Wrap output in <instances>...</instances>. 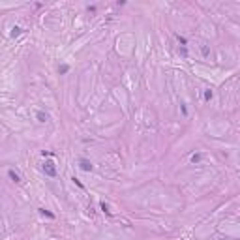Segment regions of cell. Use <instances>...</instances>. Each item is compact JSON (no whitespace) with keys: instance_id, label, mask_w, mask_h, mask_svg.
I'll return each mask as SVG.
<instances>
[{"instance_id":"obj_1","label":"cell","mask_w":240,"mask_h":240,"mask_svg":"<svg viewBox=\"0 0 240 240\" xmlns=\"http://www.w3.org/2000/svg\"><path fill=\"white\" fill-rule=\"evenodd\" d=\"M43 173H45L47 176H51V178L56 176V165H55L53 159H45V163H43Z\"/></svg>"},{"instance_id":"obj_2","label":"cell","mask_w":240,"mask_h":240,"mask_svg":"<svg viewBox=\"0 0 240 240\" xmlns=\"http://www.w3.org/2000/svg\"><path fill=\"white\" fill-rule=\"evenodd\" d=\"M79 167H81V171H85V173H92L94 171V163L90 159H86V158L79 159Z\"/></svg>"},{"instance_id":"obj_3","label":"cell","mask_w":240,"mask_h":240,"mask_svg":"<svg viewBox=\"0 0 240 240\" xmlns=\"http://www.w3.org/2000/svg\"><path fill=\"white\" fill-rule=\"evenodd\" d=\"M8 176H10V180H11V182H15V184H21V182H23L21 175H19V173H15L13 169H10V171H8Z\"/></svg>"},{"instance_id":"obj_4","label":"cell","mask_w":240,"mask_h":240,"mask_svg":"<svg viewBox=\"0 0 240 240\" xmlns=\"http://www.w3.org/2000/svg\"><path fill=\"white\" fill-rule=\"evenodd\" d=\"M36 118H38V122L45 124L47 120H49V114H47V113H43V111H38V113H36Z\"/></svg>"},{"instance_id":"obj_5","label":"cell","mask_w":240,"mask_h":240,"mask_svg":"<svg viewBox=\"0 0 240 240\" xmlns=\"http://www.w3.org/2000/svg\"><path fill=\"white\" fill-rule=\"evenodd\" d=\"M39 214H41V216H45V218H49V220H55V218H56V216H55V212L47 210V208H39Z\"/></svg>"},{"instance_id":"obj_6","label":"cell","mask_w":240,"mask_h":240,"mask_svg":"<svg viewBox=\"0 0 240 240\" xmlns=\"http://www.w3.org/2000/svg\"><path fill=\"white\" fill-rule=\"evenodd\" d=\"M23 32H25V30H23L21 27H13V28H11V32H10V36H11V38H19Z\"/></svg>"},{"instance_id":"obj_7","label":"cell","mask_w":240,"mask_h":240,"mask_svg":"<svg viewBox=\"0 0 240 240\" xmlns=\"http://www.w3.org/2000/svg\"><path fill=\"white\" fill-rule=\"evenodd\" d=\"M100 210H101L103 214H107V216H113V214H111V210H109V205H107L105 201H101V203H100Z\"/></svg>"},{"instance_id":"obj_8","label":"cell","mask_w":240,"mask_h":240,"mask_svg":"<svg viewBox=\"0 0 240 240\" xmlns=\"http://www.w3.org/2000/svg\"><path fill=\"white\" fill-rule=\"evenodd\" d=\"M68 71H69V64H60V66H58V73H60V75H66Z\"/></svg>"},{"instance_id":"obj_9","label":"cell","mask_w":240,"mask_h":240,"mask_svg":"<svg viewBox=\"0 0 240 240\" xmlns=\"http://www.w3.org/2000/svg\"><path fill=\"white\" fill-rule=\"evenodd\" d=\"M212 96H214V92H212V90H205V94H203V100H205V101H210V100H212Z\"/></svg>"},{"instance_id":"obj_10","label":"cell","mask_w":240,"mask_h":240,"mask_svg":"<svg viewBox=\"0 0 240 240\" xmlns=\"http://www.w3.org/2000/svg\"><path fill=\"white\" fill-rule=\"evenodd\" d=\"M189 161H191V163H199V161H201V154H199V152H197V154H191Z\"/></svg>"},{"instance_id":"obj_11","label":"cell","mask_w":240,"mask_h":240,"mask_svg":"<svg viewBox=\"0 0 240 240\" xmlns=\"http://www.w3.org/2000/svg\"><path fill=\"white\" fill-rule=\"evenodd\" d=\"M176 39H178V43H180V47H186V43H188V39H186L184 36H180V34H176Z\"/></svg>"},{"instance_id":"obj_12","label":"cell","mask_w":240,"mask_h":240,"mask_svg":"<svg viewBox=\"0 0 240 240\" xmlns=\"http://www.w3.org/2000/svg\"><path fill=\"white\" fill-rule=\"evenodd\" d=\"M201 53H203V56H208V55H210V47H208V45H203V47H201Z\"/></svg>"},{"instance_id":"obj_13","label":"cell","mask_w":240,"mask_h":240,"mask_svg":"<svg viewBox=\"0 0 240 240\" xmlns=\"http://www.w3.org/2000/svg\"><path fill=\"white\" fill-rule=\"evenodd\" d=\"M71 180H73V184H77V186H79L81 189H85V184H83V182H81V180H79L77 176H73V178H71Z\"/></svg>"},{"instance_id":"obj_14","label":"cell","mask_w":240,"mask_h":240,"mask_svg":"<svg viewBox=\"0 0 240 240\" xmlns=\"http://www.w3.org/2000/svg\"><path fill=\"white\" fill-rule=\"evenodd\" d=\"M41 156H43V158H45V156H49V158H53V156H55V152H49V150H43V152H41Z\"/></svg>"},{"instance_id":"obj_15","label":"cell","mask_w":240,"mask_h":240,"mask_svg":"<svg viewBox=\"0 0 240 240\" xmlns=\"http://www.w3.org/2000/svg\"><path fill=\"white\" fill-rule=\"evenodd\" d=\"M180 55H182V56H188V49H186V47H180Z\"/></svg>"},{"instance_id":"obj_16","label":"cell","mask_w":240,"mask_h":240,"mask_svg":"<svg viewBox=\"0 0 240 240\" xmlns=\"http://www.w3.org/2000/svg\"><path fill=\"white\" fill-rule=\"evenodd\" d=\"M223 240H225V238H223Z\"/></svg>"}]
</instances>
